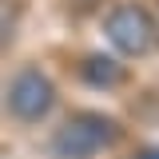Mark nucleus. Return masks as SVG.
I'll list each match as a JSON object with an SVG mask.
<instances>
[{
	"instance_id": "obj_1",
	"label": "nucleus",
	"mask_w": 159,
	"mask_h": 159,
	"mask_svg": "<svg viewBox=\"0 0 159 159\" xmlns=\"http://www.w3.org/2000/svg\"><path fill=\"white\" fill-rule=\"evenodd\" d=\"M119 139V123L103 111H76L72 119H64L52 135V155L56 159H96L99 151H107Z\"/></svg>"
},
{
	"instance_id": "obj_2",
	"label": "nucleus",
	"mask_w": 159,
	"mask_h": 159,
	"mask_svg": "<svg viewBox=\"0 0 159 159\" xmlns=\"http://www.w3.org/2000/svg\"><path fill=\"white\" fill-rule=\"evenodd\" d=\"M52 103H56V88H52V80L40 68H20L12 76V84H8V111H12V119L36 123V119H44L52 111Z\"/></svg>"
},
{
	"instance_id": "obj_3",
	"label": "nucleus",
	"mask_w": 159,
	"mask_h": 159,
	"mask_svg": "<svg viewBox=\"0 0 159 159\" xmlns=\"http://www.w3.org/2000/svg\"><path fill=\"white\" fill-rule=\"evenodd\" d=\"M103 36H107V44H111L116 52H123V56H147V48H151V16H147L139 4L123 0V4H116V8L107 12Z\"/></svg>"
},
{
	"instance_id": "obj_4",
	"label": "nucleus",
	"mask_w": 159,
	"mask_h": 159,
	"mask_svg": "<svg viewBox=\"0 0 159 159\" xmlns=\"http://www.w3.org/2000/svg\"><path fill=\"white\" fill-rule=\"evenodd\" d=\"M80 76H84L88 88H96V92H111V88H119L127 80V72H123V64L116 56L92 52V56H84V64H80Z\"/></svg>"
},
{
	"instance_id": "obj_5",
	"label": "nucleus",
	"mask_w": 159,
	"mask_h": 159,
	"mask_svg": "<svg viewBox=\"0 0 159 159\" xmlns=\"http://www.w3.org/2000/svg\"><path fill=\"white\" fill-rule=\"evenodd\" d=\"M64 4H68L72 16H88V12H96V8H99V0H64Z\"/></svg>"
},
{
	"instance_id": "obj_6",
	"label": "nucleus",
	"mask_w": 159,
	"mask_h": 159,
	"mask_svg": "<svg viewBox=\"0 0 159 159\" xmlns=\"http://www.w3.org/2000/svg\"><path fill=\"white\" fill-rule=\"evenodd\" d=\"M135 159H159V147H143V151H139Z\"/></svg>"
}]
</instances>
